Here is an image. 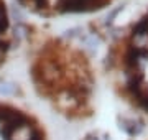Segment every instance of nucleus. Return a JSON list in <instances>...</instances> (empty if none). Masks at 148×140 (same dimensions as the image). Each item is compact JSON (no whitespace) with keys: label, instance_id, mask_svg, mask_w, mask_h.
Wrapping results in <instances>:
<instances>
[{"label":"nucleus","instance_id":"obj_1","mask_svg":"<svg viewBox=\"0 0 148 140\" xmlns=\"http://www.w3.org/2000/svg\"><path fill=\"white\" fill-rule=\"evenodd\" d=\"M107 0H59L58 8L61 12H87L101 8Z\"/></svg>","mask_w":148,"mask_h":140},{"label":"nucleus","instance_id":"obj_2","mask_svg":"<svg viewBox=\"0 0 148 140\" xmlns=\"http://www.w3.org/2000/svg\"><path fill=\"white\" fill-rule=\"evenodd\" d=\"M21 2H32L35 7H38V8H43V7H46L48 0H21Z\"/></svg>","mask_w":148,"mask_h":140}]
</instances>
